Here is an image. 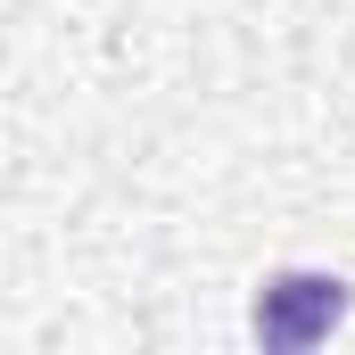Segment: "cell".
Returning <instances> with one entry per match:
<instances>
[{"label": "cell", "mask_w": 355, "mask_h": 355, "mask_svg": "<svg viewBox=\"0 0 355 355\" xmlns=\"http://www.w3.org/2000/svg\"><path fill=\"white\" fill-rule=\"evenodd\" d=\"M347 281L339 272H272L265 289H257V339L272 355H297L314 347V339H331L339 322H347Z\"/></svg>", "instance_id": "6da1fadb"}]
</instances>
